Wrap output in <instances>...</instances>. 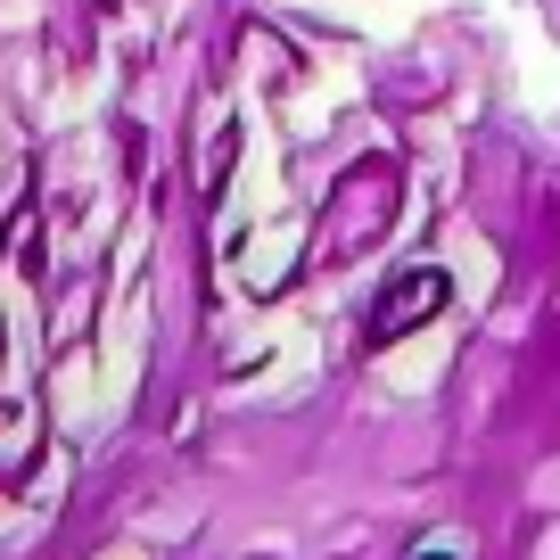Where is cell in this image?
<instances>
[{"label": "cell", "mask_w": 560, "mask_h": 560, "mask_svg": "<svg viewBox=\"0 0 560 560\" xmlns=\"http://www.w3.org/2000/svg\"><path fill=\"white\" fill-rule=\"evenodd\" d=\"M396 214H404V165L396 158H354L347 174H338L330 207L314 214V264L371 256V247L396 231Z\"/></svg>", "instance_id": "obj_1"}, {"label": "cell", "mask_w": 560, "mask_h": 560, "mask_svg": "<svg viewBox=\"0 0 560 560\" xmlns=\"http://www.w3.org/2000/svg\"><path fill=\"white\" fill-rule=\"evenodd\" d=\"M445 305H454V280L438 272V264H412V272H396L371 298V330H363V347H396V338H412L420 322H438Z\"/></svg>", "instance_id": "obj_2"}, {"label": "cell", "mask_w": 560, "mask_h": 560, "mask_svg": "<svg viewBox=\"0 0 560 560\" xmlns=\"http://www.w3.org/2000/svg\"><path fill=\"white\" fill-rule=\"evenodd\" d=\"M412 560H454V552H412Z\"/></svg>", "instance_id": "obj_3"}]
</instances>
